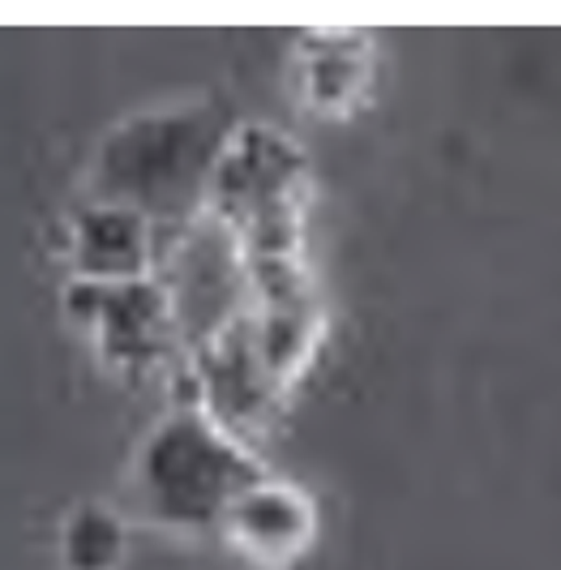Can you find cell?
Returning a JSON list of instances; mask_svg holds the SVG:
<instances>
[{
  "mask_svg": "<svg viewBox=\"0 0 561 570\" xmlns=\"http://www.w3.org/2000/svg\"><path fill=\"white\" fill-rule=\"evenodd\" d=\"M377 73L373 39L361 30H305L292 48V90L313 116L343 120L368 99Z\"/></svg>",
  "mask_w": 561,
  "mask_h": 570,
  "instance_id": "52a82bcc",
  "label": "cell"
},
{
  "mask_svg": "<svg viewBox=\"0 0 561 570\" xmlns=\"http://www.w3.org/2000/svg\"><path fill=\"white\" fill-rule=\"evenodd\" d=\"M60 257H65L69 284L150 279L164 266V232L129 206L86 198L65 219Z\"/></svg>",
  "mask_w": 561,
  "mask_h": 570,
  "instance_id": "8992f818",
  "label": "cell"
},
{
  "mask_svg": "<svg viewBox=\"0 0 561 570\" xmlns=\"http://www.w3.org/2000/svg\"><path fill=\"white\" fill-rule=\"evenodd\" d=\"M215 537L253 570H296L317 544V502L309 489L266 468L227 507Z\"/></svg>",
  "mask_w": 561,
  "mask_h": 570,
  "instance_id": "5b68a950",
  "label": "cell"
},
{
  "mask_svg": "<svg viewBox=\"0 0 561 570\" xmlns=\"http://www.w3.org/2000/svg\"><path fill=\"white\" fill-rule=\"evenodd\" d=\"M313 168L305 146L262 120H240L227 138L206 189V219L245 262L249 292L309 279L305 219Z\"/></svg>",
  "mask_w": 561,
  "mask_h": 570,
  "instance_id": "7a4b0ae2",
  "label": "cell"
},
{
  "mask_svg": "<svg viewBox=\"0 0 561 570\" xmlns=\"http://www.w3.org/2000/svg\"><path fill=\"white\" fill-rule=\"evenodd\" d=\"M240 116L215 95L150 104L120 116L86 159L82 189L146 215L159 232H180L206 210V189Z\"/></svg>",
  "mask_w": 561,
  "mask_h": 570,
  "instance_id": "6da1fadb",
  "label": "cell"
},
{
  "mask_svg": "<svg viewBox=\"0 0 561 570\" xmlns=\"http://www.w3.org/2000/svg\"><path fill=\"white\" fill-rule=\"evenodd\" d=\"M65 314L95 347V356L120 377H155L189 356L185 331L159 275L125 284H69Z\"/></svg>",
  "mask_w": 561,
  "mask_h": 570,
  "instance_id": "277c9868",
  "label": "cell"
},
{
  "mask_svg": "<svg viewBox=\"0 0 561 570\" xmlns=\"http://www.w3.org/2000/svg\"><path fill=\"white\" fill-rule=\"evenodd\" d=\"M134 523L116 502L86 498L60 514L57 567L60 570H120L129 562Z\"/></svg>",
  "mask_w": 561,
  "mask_h": 570,
  "instance_id": "ba28073f",
  "label": "cell"
},
{
  "mask_svg": "<svg viewBox=\"0 0 561 570\" xmlns=\"http://www.w3.org/2000/svg\"><path fill=\"white\" fill-rule=\"evenodd\" d=\"M266 472L249 442L227 433L206 407L176 403L134 442L125 463L129 523L168 537H215L227 507Z\"/></svg>",
  "mask_w": 561,
  "mask_h": 570,
  "instance_id": "3957f363",
  "label": "cell"
}]
</instances>
